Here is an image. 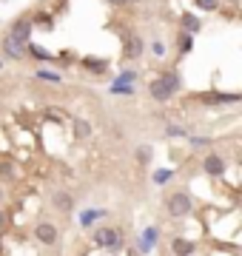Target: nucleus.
Masks as SVG:
<instances>
[{"label": "nucleus", "mask_w": 242, "mask_h": 256, "mask_svg": "<svg viewBox=\"0 0 242 256\" xmlns=\"http://www.w3.org/2000/svg\"><path fill=\"white\" fill-rule=\"evenodd\" d=\"M140 52H142V43H140V37H134V34H131L128 40H126V54H128V57H137Z\"/></svg>", "instance_id": "nucleus-9"}, {"label": "nucleus", "mask_w": 242, "mask_h": 256, "mask_svg": "<svg viewBox=\"0 0 242 256\" xmlns=\"http://www.w3.org/2000/svg\"><path fill=\"white\" fill-rule=\"evenodd\" d=\"M196 6H200V9H216L220 0H196Z\"/></svg>", "instance_id": "nucleus-16"}, {"label": "nucleus", "mask_w": 242, "mask_h": 256, "mask_svg": "<svg viewBox=\"0 0 242 256\" xmlns=\"http://www.w3.org/2000/svg\"><path fill=\"white\" fill-rule=\"evenodd\" d=\"M52 202H54V208L57 210H72L74 208V200H72V196H68V194H54V196H52Z\"/></svg>", "instance_id": "nucleus-8"}, {"label": "nucleus", "mask_w": 242, "mask_h": 256, "mask_svg": "<svg viewBox=\"0 0 242 256\" xmlns=\"http://www.w3.org/2000/svg\"><path fill=\"white\" fill-rule=\"evenodd\" d=\"M168 176H171V171H168V168H160L157 174H154V182L162 185V182H168Z\"/></svg>", "instance_id": "nucleus-13"}, {"label": "nucleus", "mask_w": 242, "mask_h": 256, "mask_svg": "<svg viewBox=\"0 0 242 256\" xmlns=\"http://www.w3.org/2000/svg\"><path fill=\"white\" fill-rule=\"evenodd\" d=\"M86 66H88V68H92V72H102V68H106V63H97V60H94V57H88V60H83Z\"/></svg>", "instance_id": "nucleus-15"}, {"label": "nucleus", "mask_w": 242, "mask_h": 256, "mask_svg": "<svg viewBox=\"0 0 242 256\" xmlns=\"http://www.w3.org/2000/svg\"><path fill=\"white\" fill-rule=\"evenodd\" d=\"M128 3H131V0H128Z\"/></svg>", "instance_id": "nucleus-23"}, {"label": "nucleus", "mask_w": 242, "mask_h": 256, "mask_svg": "<svg viewBox=\"0 0 242 256\" xmlns=\"http://www.w3.org/2000/svg\"><path fill=\"white\" fill-rule=\"evenodd\" d=\"M188 210H191V196H188L186 191L168 196V214H171V216H186Z\"/></svg>", "instance_id": "nucleus-2"}, {"label": "nucleus", "mask_w": 242, "mask_h": 256, "mask_svg": "<svg viewBox=\"0 0 242 256\" xmlns=\"http://www.w3.org/2000/svg\"><path fill=\"white\" fill-rule=\"evenodd\" d=\"M148 156H151V148L148 146L137 148V160H140V162H148Z\"/></svg>", "instance_id": "nucleus-14"}, {"label": "nucleus", "mask_w": 242, "mask_h": 256, "mask_svg": "<svg viewBox=\"0 0 242 256\" xmlns=\"http://www.w3.org/2000/svg\"><path fill=\"white\" fill-rule=\"evenodd\" d=\"M94 245L100 248H120V236H117V230L114 228H100L94 234Z\"/></svg>", "instance_id": "nucleus-3"}, {"label": "nucleus", "mask_w": 242, "mask_h": 256, "mask_svg": "<svg viewBox=\"0 0 242 256\" xmlns=\"http://www.w3.org/2000/svg\"><path fill=\"white\" fill-rule=\"evenodd\" d=\"M74 128H77V137H88V134H92V126H88V122H83V120H80Z\"/></svg>", "instance_id": "nucleus-12"}, {"label": "nucleus", "mask_w": 242, "mask_h": 256, "mask_svg": "<svg viewBox=\"0 0 242 256\" xmlns=\"http://www.w3.org/2000/svg\"><path fill=\"white\" fill-rule=\"evenodd\" d=\"M180 46H182V52H188V48H191V37L182 34V43H180Z\"/></svg>", "instance_id": "nucleus-19"}, {"label": "nucleus", "mask_w": 242, "mask_h": 256, "mask_svg": "<svg viewBox=\"0 0 242 256\" xmlns=\"http://www.w3.org/2000/svg\"><path fill=\"white\" fill-rule=\"evenodd\" d=\"M34 239L43 242V245H54L57 242V228L52 222H40L38 228H34Z\"/></svg>", "instance_id": "nucleus-5"}, {"label": "nucleus", "mask_w": 242, "mask_h": 256, "mask_svg": "<svg viewBox=\"0 0 242 256\" xmlns=\"http://www.w3.org/2000/svg\"><path fill=\"white\" fill-rule=\"evenodd\" d=\"M12 40H14V43L28 40V20H18V23L12 26Z\"/></svg>", "instance_id": "nucleus-7"}, {"label": "nucleus", "mask_w": 242, "mask_h": 256, "mask_svg": "<svg viewBox=\"0 0 242 256\" xmlns=\"http://www.w3.org/2000/svg\"><path fill=\"white\" fill-rule=\"evenodd\" d=\"M3 225H6V216H3V214H0V228H3Z\"/></svg>", "instance_id": "nucleus-21"}, {"label": "nucleus", "mask_w": 242, "mask_h": 256, "mask_svg": "<svg viewBox=\"0 0 242 256\" xmlns=\"http://www.w3.org/2000/svg\"><path fill=\"white\" fill-rule=\"evenodd\" d=\"M171 250H174V256H191L194 254V242H188V239H174V242H171Z\"/></svg>", "instance_id": "nucleus-6"}, {"label": "nucleus", "mask_w": 242, "mask_h": 256, "mask_svg": "<svg viewBox=\"0 0 242 256\" xmlns=\"http://www.w3.org/2000/svg\"><path fill=\"white\" fill-rule=\"evenodd\" d=\"M0 176H14V174H12V165H9V162L0 165Z\"/></svg>", "instance_id": "nucleus-18"}, {"label": "nucleus", "mask_w": 242, "mask_h": 256, "mask_svg": "<svg viewBox=\"0 0 242 256\" xmlns=\"http://www.w3.org/2000/svg\"><path fill=\"white\" fill-rule=\"evenodd\" d=\"M154 242H157V228H148L146 234H142V250H148V248H154Z\"/></svg>", "instance_id": "nucleus-10"}, {"label": "nucleus", "mask_w": 242, "mask_h": 256, "mask_svg": "<svg viewBox=\"0 0 242 256\" xmlns=\"http://www.w3.org/2000/svg\"><path fill=\"white\" fill-rule=\"evenodd\" d=\"M108 3H114V6H122V3H128V0H108Z\"/></svg>", "instance_id": "nucleus-20"}, {"label": "nucleus", "mask_w": 242, "mask_h": 256, "mask_svg": "<svg viewBox=\"0 0 242 256\" xmlns=\"http://www.w3.org/2000/svg\"><path fill=\"white\" fill-rule=\"evenodd\" d=\"M0 200H3V191H0Z\"/></svg>", "instance_id": "nucleus-22"}, {"label": "nucleus", "mask_w": 242, "mask_h": 256, "mask_svg": "<svg viewBox=\"0 0 242 256\" xmlns=\"http://www.w3.org/2000/svg\"><path fill=\"white\" fill-rule=\"evenodd\" d=\"M38 77H40V80H52V82H60V77H57V74H52V72H38Z\"/></svg>", "instance_id": "nucleus-17"}, {"label": "nucleus", "mask_w": 242, "mask_h": 256, "mask_svg": "<svg viewBox=\"0 0 242 256\" xmlns=\"http://www.w3.org/2000/svg\"><path fill=\"white\" fill-rule=\"evenodd\" d=\"M177 86H180V80H177V77H171V74H168V77L151 80V82H148V92H151V97H154V100H168L171 94L177 92Z\"/></svg>", "instance_id": "nucleus-1"}, {"label": "nucleus", "mask_w": 242, "mask_h": 256, "mask_svg": "<svg viewBox=\"0 0 242 256\" xmlns=\"http://www.w3.org/2000/svg\"><path fill=\"white\" fill-rule=\"evenodd\" d=\"M202 171L208 176H222L225 174V160L220 154H208L205 156V162H202Z\"/></svg>", "instance_id": "nucleus-4"}, {"label": "nucleus", "mask_w": 242, "mask_h": 256, "mask_svg": "<svg viewBox=\"0 0 242 256\" xmlns=\"http://www.w3.org/2000/svg\"><path fill=\"white\" fill-rule=\"evenodd\" d=\"M182 26L188 28V32H200V18H194V14H182Z\"/></svg>", "instance_id": "nucleus-11"}]
</instances>
